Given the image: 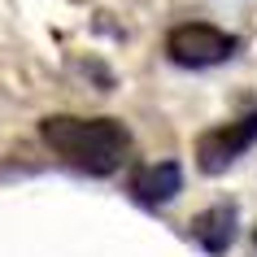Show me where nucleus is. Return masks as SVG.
Instances as JSON below:
<instances>
[{
	"instance_id": "1",
	"label": "nucleus",
	"mask_w": 257,
	"mask_h": 257,
	"mask_svg": "<svg viewBox=\"0 0 257 257\" xmlns=\"http://www.w3.org/2000/svg\"><path fill=\"white\" fill-rule=\"evenodd\" d=\"M40 140L83 175H113L131 149V136L118 118H74V113L44 118Z\"/></svg>"
},
{
	"instance_id": "2",
	"label": "nucleus",
	"mask_w": 257,
	"mask_h": 257,
	"mask_svg": "<svg viewBox=\"0 0 257 257\" xmlns=\"http://www.w3.org/2000/svg\"><path fill=\"white\" fill-rule=\"evenodd\" d=\"M240 53V40L231 31L214 27V22H179L170 35H166V57L175 66L188 70H205V66H222Z\"/></svg>"
},
{
	"instance_id": "3",
	"label": "nucleus",
	"mask_w": 257,
	"mask_h": 257,
	"mask_svg": "<svg viewBox=\"0 0 257 257\" xmlns=\"http://www.w3.org/2000/svg\"><path fill=\"white\" fill-rule=\"evenodd\" d=\"M253 144H257V109L244 113V118H235V122H227V126L205 131V136L196 140V166H201L205 175H218V170H227L231 162H240Z\"/></svg>"
},
{
	"instance_id": "4",
	"label": "nucleus",
	"mask_w": 257,
	"mask_h": 257,
	"mask_svg": "<svg viewBox=\"0 0 257 257\" xmlns=\"http://www.w3.org/2000/svg\"><path fill=\"white\" fill-rule=\"evenodd\" d=\"M183 192V166L179 162H153V166H140L136 175H131V196L140 205H170Z\"/></svg>"
},
{
	"instance_id": "5",
	"label": "nucleus",
	"mask_w": 257,
	"mask_h": 257,
	"mask_svg": "<svg viewBox=\"0 0 257 257\" xmlns=\"http://www.w3.org/2000/svg\"><path fill=\"white\" fill-rule=\"evenodd\" d=\"M235 227H240V214L235 205H209L205 214L192 218V240L201 244L209 257H222L235 240Z\"/></svg>"
}]
</instances>
